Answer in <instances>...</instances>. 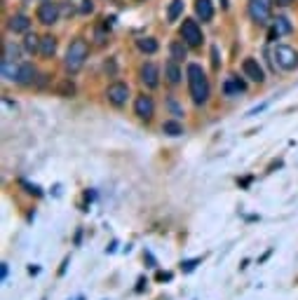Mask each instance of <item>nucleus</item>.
<instances>
[{
	"label": "nucleus",
	"mask_w": 298,
	"mask_h": 300,
	"mask_svg": "<svg viewBox=\"0 0 298 300\" xmlns=\"http://www.w3.org/2000/svg\"><path fill=\"white\" fill-rule=\"evenodd\" d=\"M186 78H188V92H190L193 103L195 106H205L211 96V84H209L205 68L200 66V63H188Z\"/></svg>",
	"instance_id": "f257e3e1"
},
{
	"label": "nucleus",
	"mask_w": 298,
	"mask_h": 300,
	"mask_svg": "<svg viewBox=\"0 0 298 300\" xmlns=\"http://www.w3.org/2000/svg\"><path fill=\"white\" fill-rule=\"evenodd\" d=\"M87 56H89V45H87V40L75 38L71 45H68V52H66V59H64V66H66V71L71 73V75H75V73L85 66Z\"/></svg>",
	"instance_id": "f03ea898"
},
{
	"label": "nucleus",
	"mask_w": 298,
	"mask_h": 300,
	"mask_svg": "<svg viewBox=\"0 0 298 300\" xmlns=\"http://www.w3.org/2000/svg\"><path fill=\"white\" fill-rule=\"evenodd\" d=\"M272 56H275V66H280L282 71H296L298 68V52L289 45H277Z\"/></svg>",
	"instance_id": "7ed1b4c3"
},
{
	"label": "nucleus",
	"mask_w": 298,
	"mask_h": 300,
	"mask_svg": "<svg viewBox=\"0 0 298 300\" xmlns=\"http://www.w3.org/2000/svg\"><path fill=\"white\" fill-rule=\"evenodd\" d=\"M181 40L188 45V47H200L205 42V35H202V28L195 19H183L181 24Z\"/></svg>",
	"instance_id": "20e7f679"
},
{
	"label": "nucleus",
	"mask_w": 298,
	"mask_h": 300,
	"mask_svg": "<svg viewBox=\"0 0 298 300\" xmlns=\"http://www.w3.org/2000/svg\"><path fill=\"white\" fill-rule=\"evenodd\" d=\"M249 17L256 24H268L272 17V0H249Z\"/></svg>",
	"instance_id": "39448f33"
},
{
	"label": "nucleus",
	"mask_w": 298,
	"mask_h": 300,
	"mask_svg": "<svg viewBox=\"0 0 298 300\" xmlns=\"http://www.w3.org/2000/svg\"><path fill=\"white\" fill-rule=\"evenodd\" d=\"M134 115L138 120H144V122H150L155 115V101L150 94H138L134 99Z\"/></svg>",
	"instance_id": "423d86ee"
},
{
	"label": "nucleus",
	"mask_w": 298,
	"mask_h": 300,
	"mask_svg": "<svg viewBox=\"0 0 298 300\" xmlns=\"http://www.w3.org/2000/svg\"><path fill=\"white\" fill-rule=\"evenodd\" d=\"M106 96L115 108H122L129 101V84L127 82H111L106 89Z\"/></svg>",
	"instance_id": "0eeeda50"
},
{
	"label": "nucleus",
	"mask_w": 298,
	"mask_h": 300,
	"mask_svg": "<svg viewBox=\"0 0 298 300\" xmlns=\"http://www.w3.org/2000/svg\"><path fill=\"white\" fill-rule=\"evenodd\" d=\"M138 80H141V84H144L146 89H155L160 84V68L155 66L153 61L141 63V68H138Z\"/></svg>",
	"instance_id": "6e6552de"
},
{
	"label": "nucleus",
	"mask_w": 298,
	"mask_h": 300,
	"mask_svg": "<svg viewBox=\"0 0 298 300\" xmlns=\"http://www.w3.org/2000/svg\"><path fill=\"white\" fill-rule=\"evenodd\" d=\"M38 22L43 26H52V24L59 22V5L52 3V0H43L38 5Z\"/></svg>",
	"instance_id": "1a4fd4ad"
},
{
	"label": "nucleus",
	"mask_w": 298,
	"mask_h": 300,
	"mask_svg": "<svg viewBox=\"0 0 298 300\" xmlns=\"http://www.w3.org/2000/svg\"><path fill=\"white\" fill-rule=\"evenodd\" d=\"M242 73L251 80V82H259V84L265 82V71L261 68V63L256 61V59H251V56L242 61Z\"/></svg>",
	"instance_id": "9d476101"
},
{
	"label": "nucleus",
	"mask_w": 298,
	"mask_h": 300,
	"mask_svg": "<svg viewBox=\"0 0 298 300\" xmlns=\"http://www.w3.org/2000/svg\"><path fill=\"white\" fill-rule=\"evenodd\" d=\"M247 89V84L242 82V80L237 78V75H230V78H226V82H223V94L228 96V99H235V96H240Z\"/></svg>",
	"instance_id": "9b49d317"
},
{
	"label": "nucleus",
	"mask_w": 298,
	"mask_h": 300,
	"mask_svg": "<svg viewBox=\"0 0 298 300\" xmlns=\"http://www.w3.org/2000/svg\"><path fill=\"white\" fill-rule=\"evenodd\" d=\"M7 28H10L12 33H28V28H31V19L26 14H12L7 19Z\"/></svg>",
	"instance_id": "f8f14e48"
},
{
	"label": "nucleus",
	"mask_w": 298,
	"mask_h": 300,
	"mask_svg": "<svg viewBox=\"0 0 298 300\" xmlns=\"http://www.w3.org/2000/svg\"><path fill=\"white\" fill-rule=\"evenodd\" d=\"M38 71L33 63H19V75H17V84H33L38 82Z\"/></svg>",
	"instance_id": "ddd939ff"
},
{
	"label": "nucleus",
	"mask_w": 298,
	"mask_h": 300,
	"mask_svg": "<svg viewBox=\"0 0 298 300\" xmlns=\"http://www.w3.org/2000/svg\"><path fill=\"white\" fill-rule=\"evenodd\" d=\"M291 31H293V26H291V22H289L287 17H277L275 24H272L270 40H277V38H282V35H289Z\"/></svg>",
	"instance_id": "4468645a"
},
{
	"label": "nucleus",
	"mask_w": 298,
	"mask_h": 300,
	"mask_svg": "<svg viewBox=\"0 0 298 300\" xmlns=\"http://www.w3.org/2000/svg\"><path fill=\"white\" fill-rule=\"evenodd\" d=\"M195 12L202 22H211L214 19V5L211 0H195Z\"/></svg>",
	"instance_id": "2eb2a0df"
},
{
	"label": "nucleus",
	"mask_w": 298,
	"mask_h": 300,
	"mask_svg": "<svg viewBox=\"0 0 298 300\" xmlns=\"http://www.w3.org/2000/svg\"><path fill=\"white\" fill-rule=\"evenodd\" d=\"M165 78L169 84H178L181 82V68H178V61H174V59H169V61L165 63Z\"/></svg>",
	"instance_id": "dca6fc26"
},
{
	"label": "nucleus",
	"mask_w": 298,
	"mask_h": 300,
	"mask_svg": "<svg viewBox=\"0 0 298 300\" xmlns=\"http://www.w3.org/2000/svg\"><path fill=\"white\" fill-rule=\"evenodd\" d=\"M0 73L5 80H12L17 82V75H19V63L17 61H7V59H0Z\"/></svg>",
	"instance_id": "f3484780"
},
{
	"label": "nucleus",
	"mask_w": 298,
	"mask_h": 300,
	"mask_svg": "<svg viewBox=\"0 0 298 300\" xmlns=\"http://www.w3.org/2000/svg\"><path fill=\"white\" fill-rule=\"evenodd\" d=\"M54 52H56V38L54 35H43V38H40V56L52 59Z\"/></svg>",
	"instance_id": "a211bd4d"
},
{
	"label": "nucleus",
	"mask_w": 298,
	"mask_h": 300,
	"mask_svg": "<svg viewBox=\"0 0 298 300\" xmlns=\"http://www.w3.org/2000/svg\"><path fill=\"white\" fill-rule=\"evenodd\" d=\"M169 54H171V59H174V61L181 63L183 59L188 56V45L183 42V40H171V45H169Z\"/></svg>",
	"instance_id": "6ab92c4d"
},
{
	"label": "nucleus",
	"mask_w": 298,
	"mask_h": 300,
	"mask_svg": "<svg viewBox=\"0 0 298 300\" xmlns=\"http://www.w3.org/2000/svg\"><path fill=\"white\" fill-rule=\"evenodd\" d=\"M136 47L144 52V54H155V52L160 50V45H157V40H155V38H138L136 40Z\"/></svg>",
	"instance_id": "aec40b11"
},
{
	"label": "nucleus",
	"mask_w": 298,
	"mask_h": 300,
	"mask_svg": "<svg viewBox=\"0 0 298 300\" xmlns=\"http://www.w3.org/2000/svg\"><path fill=\"white\" fill-rule=\"evenodd\" d=\"M181 14H183V0H171L169 10H167V22H169V24L178 22V17H181Z\"/></svg>",
	"instance_id": "412c9836"
},
{
	"label": "nucleus",
	"mask_w": 298,
	"mask_h": 300,
	"mask_svg": "<svg viewBox=\"0 0 298 300\" xmlns=\"http://www.w3.org/2000/svg\"><path fill=\"white\" fill-rule=\"evenodd\" d=\"M162 132H165L167 136H181V134H183V124L178 122L176 117H174V120H167V122L162 124Z\"/></svg>",
	"instance_id": "4be33fe9"
},
{
	"label": "nucleus",
	"mask_w": 298,
	"mask_h": 300,
	"mask_svg": "<svg viewBox=\"0 0 298 300\" xmlns=\"http://www.w3.org/2000/svg\"><path fill=\"white\" fill-rule=\"evenodd\" d=\"M24 50L28 52V54H35V52H40V38L35 33H26V38H24Z\"/></svg>",
	"instance_id": "5701e85b"
},
{
	"label": "nucleus",
	"mask_w": 298,
	"mask_h": 300,
	"mask_svg": "<svg viewBox=\"0 0 298 300\" xmlns=\"http://www.w3.org/2000/svg\"><path fill=\"white\" fill-rule=\"evenodd\" d=\"M3 59H7V61H17V59H19V50L12 42H5V54H3Z\"/></svg>",
	"instance_id": "b1692460"
},
{
	"label": "nucleus",
	"mask_w": 298,
	"mask_h": 300,
	"mask_svg": "<svg viewBox=\"0 0 298 300\" xmlns=\"http://www.w3.org/2000/svg\"><path fill=\"white\" fill-rule=\"evenodd\" d=\"M167 108H169V111H171V115L176 117V120H181V117H183V108L178 106V103H176L174 99H171V96L167 99Z\"/></svg>",
	"instance_id": "393cba45"
},
{
	"label": "nucleus",
	"mask_w": 298,
	"mask_h": 300,
	"mask_svg": "<svg viewBox=\"0 0 298 300\" xmlns=\"http://www.w3.org/2000/svg\"><path fill=\"white\" fill-rule=\"evenodd\" d=\"M19 185H22V188H26L28 195H35V197H40V195H43V190H40L38 185H35V183H28V181H24V178L19 181Z\"/></svg>",
	"instance_id": "a878e982"
},
{
	"label": "nucleus",
	"mask_w": 298,
	"mask_h": 300,
	"mask_svg": "<svg viewBox=\"0 0 298 300\" xmlns=\"http://www.w3.org/2000/svg\"><path fill=\"white\" fill-rule=\"evenodd\" d=\"M59 94H61V96H73V94H75V84H73L71 80H66V82H61Z\"/></svg>",
	"instance_id": "bb28decb"
},
{
	"label": "nucleus",
	"mask_w": 298,
	"mask_h": 300,
	"mask_svg": "<svg viewBox=\"0 0 298 300\" xmlns=\"http://www.w3.org/2000/svg\"><path fill=\"white\" fill-rule=\"evenodd\" d=\"M200 263H202V258H190V261H183L181 263V270H183V272H193Z\"/></svg>",
	"instance_id": "cd10ccee"
},
{
	"label": "nucleus",
	"mask_w": 298,
	"mask_h": 300,
	"mask_svg": "<svg viewBox=\"0 0 298 300\" xmlns=\"http://www.w3.org/2000/svg\"><path fill=\"white\" fill-rule=\"evenodd\" d=\"M146 284H148V279H146V277H138V282H136V289H134V291H136V293H144Z\"/></svg>",
	"instance_id": "c85d7f7f"
},
{
	"label": "nucleus",
	"mask_w": 298,
	"mask_h": 300,
	"mask_svg": "<svg viewBox=\"0 0 298 300\" xmlns=\"http://www.w3.org/2000/svg\"><path fill=\"white\" fill-rule=\"evenodd\" d=\"M73 244H75V246H80V244H83V228H77V230H75V237H73Z\"/></svg>",
	"instance_id": "c756f323"
},
{
	"label": "nucleus",
	"mask_w": 298,
	"mask_h": 300,
	"mask_svg": "<svg viewBox=\"0 0 298 300\" xmlns=\"http://www.w3.org/2000/svg\"><path fill=\"white\" fill-rule=\"evenodd\" d=\"M144 258L148 261V267H157V263H155V258H153V253H150V251H146Z\"/></svg>",
	"instance_id": "7c9ffc66"
},
{
	"label": "nucleus",
	"mask_w": 298,
	"mask_h": 300,
	"mask_svg": "<svg viewBox=\"0 0 298 300\" xmlns=\"http://www.w3.org/2000/svg\"><path fill=\"white\" fill-rule=\"evenodd\" d=\"M68 263H71V258H64V263H61V267H59V277H64V274H66V267H68Z\"/></svg>",
	"instance_id": "2f4dec72"
},
{
	"label": "nucleus",
	"mask_w": 298,
	"mask_h": 300,
	"mask_svg": "<svg viewBox=\"0 0 298 300\" xmlns=\"http://www.w3.org/2000/svg\"><path fill=\"white\" fill-rule=\"evenodd\" d=\"M157 282H171V272H160L157 274Z\"/></svg>",
	"instance_id": "473e14b6"
},
{
	"label": "nucleus",
	"mask_w": 298,
	"mask_h": 300,
	"mask_svg": "<svg viewBox=\"0 0 298 300\" xmlns=\"http://www.w3.org/2000/svg\"><path fill=\"white\" fill-rule=\"evenodd\" d=\"M85 5H83V12H92L94 10V5H92V0H83Z\"/></svg>",
	"instance_id": "72a5a7b5"
},
{
	"label": "nucleus",
	"mask_w": 298,
	"mask_h": 300,
	"mask_svg": "<svg viewBox=\"0 0 298 300\" xmlns=\"http://www.w3.org/2000/svg\"><path fill=\"white\" fill-rule=\"evenodd\" d=\"M275 3H277V5H280V7H289V5H291V3H293V0H275Z\"/></svg>",
	"instance_id": "f704fd0d"
},
{
	"label": "nucleus",
	"mask_w": 298,
	"mask_h": 300,
	"mask_svg": "<svg viewBox=\"0 0 298 300\" xmlns=\"http://www.w3.org/2000/svg\"><path fill=\"white\" fill-rule=\"evenodd\" d=\"M38 272H40L38 265H28V274H38Z\"/></svg>",
	"instance_id": "c9c22d12"
},
{
	"label": "nucleus",
	"mask_w": 298,
	"mask_h": 300,
	"mask_svg": "<svg viewBox=\"0 0 298 300\" xmlns=\"http://www.w3.org/2000/svg\"><path fill=\"white\" fill-rule=\"evenodd\" d=\"M94 197H96V192H92V190H87V192H85V200H87V202H92Z\"/></svg>",
	"instance_id": "e433bc0d"
},
{
	"label": "nucleus",
	"mask_w": 298,
	"mask_h": 300,
	"mask_svg": "<svg viewBox=\"0 0 298 300\" xmlns=\"http://www.w3.org/2000/svg\"><path fill=\"white\" fill-rule=\"evenodd\" d=\"M211 54H214V66L218 68V50H216V47H214V50H211Z\"/></svg>",
	"instance_id": "4c0bfd02"
},
{
	"label": "nucleus",
	"mask_w": 298,
	"mask_h": 300,
	"mask_svg": "<svg viewBox=\"0 0 298 300\" xmlns=\"http://www.w3.org/2000/svg\"><path fill=\"white\" fill-rule=\"evenodd\" d=\"M117 249V242H111V246H108V249H106V253H113V251Z\"/></svg>",
	"instance_id": "58836bf2"
},
{
	"label": "nucleus",
	"mask_w": 298,
	"mask_h": 300,
	"mask_svg": "<svg viewBox=\"0 0 298 300\" xmlns=\"http://www.w3.org/2000/svg\"><path fill=\"white\" fill-rule=\"evenodd\" d=\"M0 274H3V279H7V265L0 267Z\"/></svg>",
	"instance_id": "ea45409f"
},
{
	"label": "nucleus",
	"mask_w": 298,
	"mask_h": 300,
	"mask_svg": "<svg viewBox=\"0 0 298 300\" xmlns=\"http://www.w3.org/2000/svg\"><path fill=\"white\" fill-rule=\"evenodd\" d=\"M221 5H223V7H228V0H221Z\"/></svg>",
	"instance_id": "a19ab883"
},
{
	"label": "nucleus",
	"mask_w": 298,
	"mask_h": 300,
	"mask_svg": "<svg viewBox=\"0 0 298 300\" xmlns=\"http://www.w3.org/2000/svg\"><path fill=\"white\" fill-rule=\"evenodd\" d=\"M77 300H85V295H77Z\"/></svg>",
	"instance_id": "79ce46f5"
}]
</instances>
